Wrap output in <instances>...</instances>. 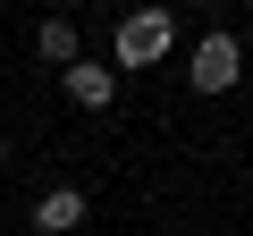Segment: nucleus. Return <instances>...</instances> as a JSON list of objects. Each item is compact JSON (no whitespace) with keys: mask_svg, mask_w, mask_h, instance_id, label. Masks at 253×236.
<instances>
[{"mask_svg":"<svg viewBox=\"0 0 253 236\" xmlns=\"http://www.w3.org/2000/svg\"><path fill=\"white\" fill-rule=\"evenodd\" d=\"M169 34H177L169 9H135V17L118 26V68H152V59H169Z\"/></svg>","mask_w":253,"mask_h":236,"instance_id":"1","label":"nucleus"},{"mask_svg":"<svg viewBox=\"0 0 253 236\" xmlns=\"http://www.w3.org/2000/svg\"><path fill=\"white\" fill-rule=\"evenodd\" d=\"M186 76H194V93H228V84L245 76V42H236V34H203L194 59H186Z\"/></svg>","mask_w":253,"mask_h":236,"instance_id":"2","label":"nucleus"},{"mask_svg":"<svg viewBox=\"0 0 253 236\" xmlns=\"http://www.w3.org/2000/svg\"><path fill=\"white\" fill-rule=\"evenodd\" d=\"M34 228H42V236H76V228H84V194H76V186L34 194Z\"/></svg>","mask_w":253,"mask_h":236,"instance_id":"3","label":"nucleus"},{"mask_svg":"<svg viewBox=\"0 0 253 236\" xmlns=\"http://www.w3.org/2000/svg\"><path fill=\"white\" fill-rule=\"evenodd\" d=\"M68 101H76V110H110V101H118V76H110L101 59H76V68H68Z\"/></svg>","mask_w":253,"mask_h":236,"instance_id":"4","label":"nucleus"},{"mask_svg":"<svg viewBox=\"0 0 253 236\" xmlns=\"http://www.w3.org/2000/svg\"><path fill=\"white\" fill-rule=\"evenodd\" d=\"M34 51H42L51 68H76V26H68V17H42V26H34Z\"/></svg>","mask_w":253,"mask_h":236,"instance_id":"5","label":"nucleus"}]
</instances>
